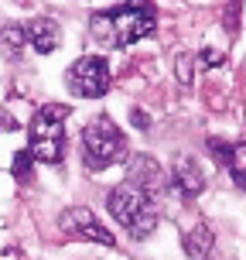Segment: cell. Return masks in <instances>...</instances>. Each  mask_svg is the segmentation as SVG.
Segmentation results:
<instances>
[{
	"instance_id": "6da1fadb",
	"label": "cell",
	"mask_w": 246,
	"mask_h": 260,
	"mask_svg": "<svg viewBox=\"0 0 246 260\" xmlns=\"http://www.w3.org/2000/svg\"><path fill=\"white\" fill-rule=\"evenodd\" d=\"M157 11L151 0H127L117 4L110 11H96L89 17V35L96 45L103 48H130L144 41L147 35H154Z\"/></svg>"
},
{
	"instance_id": "7a4b0ae2",
	"label": "cell",
	"mask_w": 246,
	"mask_h": 260,
	"mask_svg": "<svg viewBox=\"0 0 246 260\" xmlns=\"http://www.w3.org/2000/svg\"><path fill=\"white\" fill-rule=\"evenodd\" d=\"M106 209H110V216L120 226H127V233L133 240H147L157 230V202H151L137 185H130V182H120L110 192Z\"/></svg>"
},
{
	"instance_id": "3957f363",
	"label": "cell",
	"mask_w": 246,
	"mask_h": 260,
	"mask_svg": "<svg viewBox=\"0 0 246 260\" xmlns=\"http://www.w3.org/2000/svg\"><path fill=\"white\" fill-rule=\"evenodd\" d=\"M65 117L68 106L62 103H48L41 106L38 113L31 117L27 127V154L41 161V165H58L65 154Z\"/></svg>"
},
{
	"instance_id": "277c9868",
	"label": "cell",
	"mask_w": 246,
	"mask_h": 260,
	"mask_svg": "<svg viewBox=\"0 0 246 260\" xmlns=\"http://www.w3.org/2000/svg\"><path fill=\"white\" fill-rule=\"evenodd\" d=\"M123 154H127V137L110 117H96L86 123V130H82V161H86V168L103 171L110 165H117Z\"/></svg>"
},
{
	"instance_id": "5b68a950",
	"label": "cell",
	"mask_w": 246,
	"mask_h": 260,
	"mask_svg": "<svg viewBox=\"0 0 246 260\" xmlns=\"http://www.w3.org/2000/svg\"><path fill=\"white\" fill-rule=\"evenodd\" d=\"M110 79H113L110 76V62L103 55H82L65 72V82H68L72 96H79V100H99L110 89Z\"/></svg>"
},
{
	"instance_id": "8992f818",
	"label": "cell",
	"mask_w": 246,
	"mask_h": 260,
	"mask_svg": "<svg viewBox=\"0 0 246 260\" xmlns=\"http://www.w3.org/2000/svg\"><path fill=\"white\" fill-rule=\"evenodd\" d=\"M58 226H62V233L72 236V240H89V243H103V247H113V243H117L113 233H110L86 206L65 209L62 216H58Z\"/></svg>"
},
{
	"instance_id": "52a82bcc",
	"label": "cell",
	"mask_w": 246,
	"mask_h": 260,
	"mask_svg": "<svg viewBox=\"0 0 246 260\" xmlns=\"http://www.w3.org/2000/svg\"><path fill=\"white\" fill-rule=\"evenodd\" d=\"M127 182L137 185L151 202H161L164 199V188H168V178L151 154H133L127 161Z\"/></svg>"
},
{
	"instance_id": "ba28073f",
	"label": "cell",
	"mask_w": 246,
	"mask_h": 260,
	"mask_svg": "<svg viewBox=\"0 0 246 260\" xmlns=\"http://www.w3.org/2000/svg\"><path fill=\"white\" fill-rule=\"evenodd\" d=\"M168 178H171V185H174V192H182L185 199H195V195H202V188H205V171H202V165H198L192 154L174 157Z\"/></svg>"
},
{
	"instance_id": "9c48e42d",
	"label": "cell",
	"mask_w": 246,
	"mask_h": 260,
	"mask_svg": "<svg viewBox=\"0 0 246 260\" xmlns=\"http://www.w3.org/2000/svg\"><path fill=\"white\" fill-rule=\"evenodd\" d=\"M24 35H27V41L34 45L38 55H52L55 48L62 45V27H58L55 17H34V21L24 27Z\"/></svg>"
},
{
	"instance_id": "30bf717a",
	"label": "cell",
	"mask_w": 246,
	"mask_h": 260,
	"mask_svg": "<svg viewBox=\"0 0 246 260\" xmlns=\"http://www.w3.org/2000/svg\"><path fill=\"white\" fill-rule=\"evenodd\" d=\"M182 243H185V250H188V257H192V260H208V257H212V247H216V240H212V233H208V226H195V230H188Z\"/></svg>"
},
{
	"instance_id": "8fae6325",
	"label": "cell",
	"mask_w": 246,
	"mask_h": 260,
	"mask_svg": "<svg viewBox=\"0 0 246 260\" xmlns=\"http://www.w3.org/2000/svg\"><path fill=\"white\" fill-rule=\"evenodd\" d=\"M24 45H27V35H24L21 24H4L0 27V55H4V58H21Z\"/></svg>"
},
{
	"instance_id": "7c38bea8",
	"label": "cell",
	"mask_w": 246,
	"mask_h": 260,
	"mask_svg": "<svg viewBox=\"0 0 246 260\" xmlns=\"http://www.w3.org/2000/svg\"><path fill=\"white\" fill-rule=\"evenodd\" d=\"M208 151H212V157H216L219 165H226V168H233V161H236V144H229V141H219V137H212V141H208Z\"/></svg>"
},
{
	"instance_id": "4fadbf2b",
	"label": "cell",
	"mask_w": 246,
	"mask_h": 260,
	"mask_svg": "<svg viewBox=\"0 0 246 260\" xmlns=\"http://www.w3.org/2000/svg\"><path fill=\"white\" fill-rule=\"evenodd\" d=\"M31 165H34V157L27 154V151H17V157H14V178L21 185L31 182Z\"/></svg>"
},
{
	"instance_id": "5bb4252c",
	"label": "cell",
	"mask_w": 246,
	"mask_h": 260,
	"mask_svg": "<svg viewBox=\"0 0 246 260\" xmlns=\"http://www.w3.org/2000/svg\"><path fill=\"white\" fill-rule=\"evenodd\" d=\"M192 55H178V65H174V72H178V79H182V86H188V82H192Z\"/></svg>"
},
{
	"instance_id": "9a60e30c",
	"label": "cell",
	"mask_w": 246,
	"mask_h": 260,
	"mask_svg": "<svg viewBox=\"0 0 246 260\" xmlns=\"http://www.w3.org/2000/svg\"><path fill=\"white\" fill-rule=\"evenodd\" d=\"M198 58H202V65H205V69H216V65H222V52H216V48H205Z\"/></svg>"
},
{
	"instance_id": "2e32d148",
	"label": "cell",
	"mask_w": 246,
	"mask_h": 260,
	"mask_svg": "<svg viewBox=\"0 0 246 260\" xmlns=\"http://www.w3.org/2000/svg\"><path fill=\"white\" fill-rule=\"evenodd\" d=\"M133 127L147 130V113H144V110H133Z\"/></svg>"
},
{
	"instance_id": "e0dca14e",
	"label": "cell",
	"mask_w": 246,
	"mask_h": 260,
	"mask_svg": "<svg viewBox=\"0 0 246 260\" xmlns=\"http://www.w3.org/2000/svg\"><path fill=\"white\" fill-rule=\"evenodd\" d=\"M233 182L239 185V188H246V168H233Z\"/></svg>"
},
{
	"instance_id": "ac0fdd59",
	"label": "cell",
	"mask_w": 246,
	"mask_h": 260,
	"mask_svg": "<svg viewBox=\"0 0 246 260\" xmlns=\"http://www.w3.org/2000/svg\"><path fill=\"white\" fill-rule=\"evenodd\" d=\"M17 127V123H14L11 117H7V113H4V110H0V130H14Z\"/></svg>"
}]
</instances>
